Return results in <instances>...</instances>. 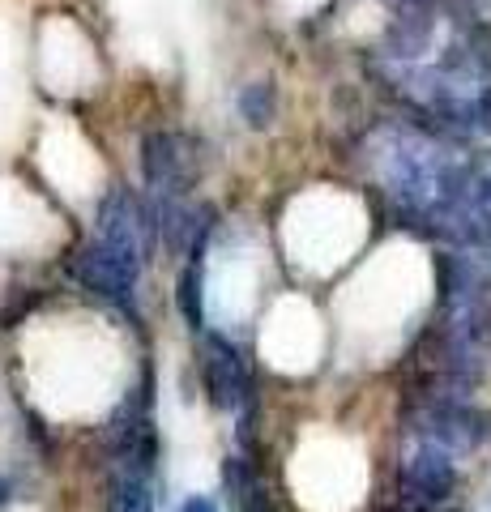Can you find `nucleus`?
I'll use <instances>...</instances> for the list:
<instances>
[{"label":"nucleus","instance_id":"1","mask_svg":"<svg viewBox=\"0 0 491 512\" xmlns=\"http://www.w3.org/2000/svg\"><path fill=\"white\" fill-rule=\"evenodd\" d=\"M73 278L82 282L90 295L107 299L116 312H124L129 320L141 316L137 312V278L141 274H133L124 261H116V256L99 244V239H90V244L73 256Z\"/></svg>","mask_w":491,"mask_h":512},{"label":"nucleus","instance_id":"2","mask_svg":"<svg viewBox=\"0 0 491 512\" xmlns=\"http://www.w3.org/2000/svg\"><path fill=\"white\" fill-rule=\"evenodd\" d=\"M201 384L214 410L235 414L248 402V367L227 338L205 333V359H201Z\"/></svg>","mask_w":491,"mask_h":512},{"label":"nucleus","instance_id":"3","mask_svg":"<svg viewBox=\"0 0 491 512\" xmlns=\"http://www.w3.org/2000/svg\"><path fill=\"white\" fill-rule=\"evenodd\" d=\"M141 175H146V188L154 197H184L188 163H184V146L176 133L154 128V133L141 137Z\"/></svg>","mask_w":491,"mask_h":512},{"label":"nucleus","instance_id":"4","mask_svg":"<svg viewBox=\"0 0 491 512\" xmlns=\"http://www.w3.org/2000/svg\"><path fill=\"white\" fill-rule=\"evenodd\" d=\"M406 483H410V491H419L423 500H445V495L453 491V483H457V470H453L445 448L427 444V448H419V453L410 457Z\"/></svg>","mask_w":491,"mask_h":512},{"label":"nucleus","instance_id":"5","mask_svg":"<svg viewBox=\"0 0 491 512\" xmlns=\"http://www.w3.org/2000/svg\"><path fill=\"white\" fill-rule=\"evenodd\" d=\"M223 491H227V504L231 512H269V500L257 483V474L244 457H227L223 461Z\"/></svg>","mask_w":491,"mask_h":512},{"label":"nucleus","instance_id":"6","mask_svg":"<svg viewBox=\"0 0 491 512\" xmlns=\"http://www.w3.org/2000/svg\"><path fill=\"white\" fill-rule=\"evenodd\" d=\"M274 107H278V94L269 82H252L244 94H240V111H244V120L252 128H265L269 120H274Z\"/></svg>","mask_w":491,"mask_h":512},{"label":"nucleus","instance_id":"7","mask_svg":"<svg viewBox=\"0 0 491 512\" xmlns=\"http://www.w3.org/2000/svg\"><path fill=\"white\" fill-rule=\"evenodd\" d=\"M180 512H218V504L210 500V495H188V500L180 504Z\"/></svg>","mask_w":491,"mask_h":512},{"label":"nucleus","instance_id":"8","mask_svg":"<svg viewBox=\"0 0 491 512\" xmlns=\"http://www.w3.org/2000/svg\"><path fill=\"white\" fill-rule=\"evenodd\" d=\"M9 491H13V487H9V478L0 474V504H9Z\"/></svg>","mask_w":491,"mask_h":512}]
</instances>
